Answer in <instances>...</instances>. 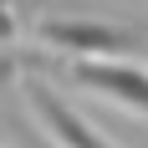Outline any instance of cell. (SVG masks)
Wrapping results in <instances>:
<instances>
[{
	"label": "cell",
	"instance_id": "obj_2",
	"mask_svg": "<svg viewBox=\"0 0 148 148\" xmlns=\"http://www.w3.org/2000/svg\"><path fill=\"white\" fill-rule=\"evenodd\" d=\"M31 36L56 56H128L148 46V21H112V15H46Z\"/></svg>",
	"mask_w": 148,
	"mask_h": 148
},
{
	"label": "cell",
	"instance_id": "obj_1",
	"mask_svg": "<svg viewBox=\"0 0 148 148\" xmlns=\"http://www.w3.org/2000/svg\"><path fill=\"white\" fill-rule=\"evenodd\" d=\"M5 66H46V72H61L72 87H87L107 102L128 107L138 118H148V66L138 61H123V56H21L15 51Z\"/></svg>",
	"mask_w": 148,
	"mask_h": 148
},
{
	"label": "cell",
	"instance_id": "obj_4",
	"mask_svg": "<svg viewBox=\"0 0 148 148\" xmlns=\"http://www.w3.org/2000/svg\"><path fill=\"white\" fill-rule=\"evenodd\" d=\"M26 31V0H0V46H15Z\"/></svg>",
	"mask_w": 148,
	"mask_h": 148
},
{
	"label": "cell",
	"instance_id": "obj_3",
	"mask_svg": "<svg viewBox=\"0 0 148 148\" xmlns=\"http://www.w3.org/2000/svg\"><path fill=\"white\" fill-rule=\"evenodd\" d=\"M26 92H31L36 118H41L46 128L56 133V143H61V148H112V143H107V138L97 133L87 118H82V112H77V107H66V102H61L56 92L46 87V82H26Z\"/></svg>",
	"mask_w": 148,
	"mask_h": 148
}]
</instances>
